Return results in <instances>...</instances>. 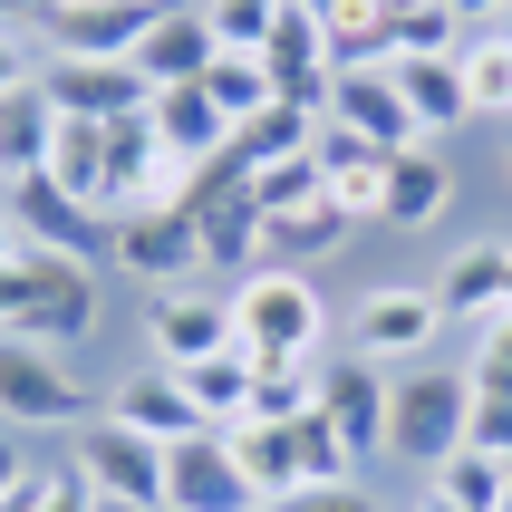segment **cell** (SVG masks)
I'll return each instance as SVG.
<instances>
[{"instance_id": "4dcf8cb0", "label": "cell", "mask_w": 512, "mask_h": 512, "mask_svg": "<svg viewBox=\"0 0 512 512\" xmlns=\"http://www.w3.org/2000/svg\"><path fill=\"white\" fill-rule=\"evenodd\" d=\"M252 203H261V223H271V213H300V203H329V174H319V155L252 165Z\"/></svg>"}, {"instance_id": "60d3db41", "label": "cell", "mask_w": 512, "mask_h": 512, "mask_svg": "<svg viewBox=\"0 0 512 512\" xmlns=\"http://www.w3.org/2000/svg\"><path fill=\"white\" fill-rule=\"evenodd\" d=\"M155 10H174V0H155Z\"/></svg>"}, {"instance_id": "277c9868", "label": "cell", "mask_w": 512, "mask_h": 512, "mask_svg": "<svg viewBox=\"0 0 512 512\" xmlns=\"http://www.w3.org/2000/svg\"><path fill=\"white\" fill-rule=\"evenodd\" d=\"M0 416H10V435H58L68 445L87 416H107V387L78 377V358H58L39 339H0Z\"/></svg>"}, {"instance_id": "6da1fadb", "label": "cell", "mask_w": 512, "mask_h": 512, "mask_svg": "<svg viewBox=\"0 0 512 512\" xmlns=\"http://www.w3.org/2000/svg\"><path fill=\"white\" fill-rule=\"evenodd\" d=\"M107 261H68V252H29L0 242V339H39L58 358H78L107 319Z\"/></svg>"}, {"instance_id": "9c48e42d", "label": "cell", "mask_w": 512, "mask_h": 512, "mask_svg": "<svg viewBox=\"0 0 512 512\" xmlns=\"http://www.w3.org/2000/svg\"><path fill=\"white\" fill-rule=\"evenodd\" d=\"M387 406H397V368H368V358H329V387H319V416L348 445L358 474L387 464Z\"/></svg>"}, {"instance_id": "30bf717a", "label": "cell", "mask_w": 512, "mask_h": 512, "mask_svg": "<svg viewBox=\"0 0 512 512\" xmlns=\"http://www.w3.org/2000/svg\"><path fill=\"white\" fill-rule=\"evenodd\" d=\"M107 271H116V281H136V290L213 281V271H203V232H194V213H126V223H116Z\"/></svg>"}, {"instance_id": "52a82bcc", "label": "cell", "mask_w": 512, "mask_h": 512, "mask_svg": "<svg viewBox=\"0 0 512 512\" xmlns=\"http://www.w3.org/2000/svg\"><path fill=\"white\" fill-rule=\"evenodd\" d=\"M145 358L155 368H203V358H223L232 339V290L223 281H174V290H145Z\"/></svg>"}, {"instance_id": "5b68a950", "label": "cell", "mask_w": 512, "mask_h": 512, "mask_svg": "<svg viewBox=\"0 0 512 512\" xmlns=\"http://www.w3.org/2000/svg\"><path fill=\"white\" fill-rule=\"evenodd\" d=\"M445 329L455 319H445L435 281H377L348 300V358H368V368H426Z\"/></svg>"}, {"instance_id": "ee69618b", "label": "cell", "mask_w": 512, "mask_h": 512, "mask_svg": "<svg viewBox=\"0 0 512 512\" xmlns=\"http://www.w3.org/2000/svg\"><path fill=\"white\" fill-rule=\"evenodd\" d=\"M503 512H512V493H503Z\"/></svg>"}, {"instance_id": "d6986e66", "label": "cell", "mask_w": 512, "mask_h": 512, "mask_svg": "<svg viewBox=\"0 0 512 512\" xmlns=\"http://www.w3.org/2000/svg\"><path fill=\"white\" fill-rule=\"evenodd\" d=\"M49 184H58V194H78L87 213H107V203H116V174H107V126H97V116H58ZM107 223H116V213H107Z\"/></svg>"}, {"instance_id": "ac0fdd59", "label": "cell", "mask_w": 512, "mask_h": 512, "mask_svg": "<svg viewBox=\"0 0 512 512\" xmlns=\"http://www.w3.org/2000/svg\"><path fill=\"white\" fill-rule=\"evenodd\" d=\"M213 58H223V49H213V20H203V0H174L165 20L145 29L136 68H145V78H155V87H194L203 68H213Z\"/></svg>"}, {"instance_id": "7c38bea8", "label": "cell", "mask_w": 512, "mask_h": 512, "mask_svg": "<svg viewBox=\"0 0 512 512\" xmlns=\"http://www.w3.org/2000/svg\"><path fill=\"white\" fill-rule=\"evenodd\" d=\"M39 87H49L58 116H97V126L155 107V78H145L136 58H39Z\"/></svg>"}, {"instance_id": "7402d4cb", "label": "cell", "mask_w": 512, "mask_h": 512, "mask_svg": "<svg viewBox=\"0 0 512 512\" xmlns=\"http://www.w3.org/2000/svg\"><path fill=\"white\" fill-rule=\"evenodd\" d=\"M155 136H165V155H184V165H203V155H223L232 136H242V126H232L223 107H213V97H203V78L194 87H155Z\"/></svg>"}, {"instance_id": "d6a6232c", "label": "cell", "mask_w": 512, "mask_h": 512, "mask_svg": "<svg viewBox=\"0 0 512 512\" xmlns=\"http://www.w3.org/2000/svg\"><path fill=\"white\" fill-rule=\"evenodd\" d=\"M464 368H474V387H512V310L493 319V329H474V348H464Z\"/></svg>"}, {"instance_id": "e575fe53", "label": "cell", "mask_w": 512, "mask_h": 512, "mask_svg": "<svg viewBox=\"0 0 512 512\" xmlns=\"http://www.w3.org/2000/svg\"><path fill=\"white\" fill-rule=\"evenodd\" d=\"M281 512H387V503H377V484H310V493H290Z\"/></svg>"}, {"instance_id": "8fae6325", "label": "cell", "mask_w": 512, "mask_h": 512, "mask_svg": "<svg viewBox=\"0 0 512 512\" xmlns=\"http://www.w3.org/2000/svg\"><path fill=\"white\" fill-rule=\"evenodd\" d=\"M165 512H261V484L242 474L232 435H184V445H165Z\"/></svg>"}, {"instance_id": "d590c367", "label": "cell", "mask_w": 512, "mask_h": 512, "mask_svg": "<svg viewBox=\"0 0 512 512\" xmlns=\"http://www.w3.org/2000/svg\"><path fill=\"white\" fill-rule=\"evenodd\" d=\"M68 10V0H0V20L20 29V39H49V20Z\"/></svg>"}, {"instance_id": "2e32d148", "label": "cell", "mask_w": 512, "mask_h": 512, "mask_svg": "<svg viewBox=\"0 0 512 512\" xmlns=\"http://www.w3.org/2000/svg\"><path fill=\"white\" fill-rule=\"evenodd\" d=\"M329 116H339V126H358L368 145H387V155L426 145V136H416V116H406L397 68H339V87H329Z\"/></svg>"}, {"instance_id": "ab89813d", "label": "cell", "mask_w": 512, "mask_h": 512, "mask_svg": "<svg viewBox=\"0 0 512 512\" xmlns=\"http://www.w3.org/2000/svg\"><path fill=\"white\" fill-rule=\"evenodd\" d=\"M503 184H512V145H503Z\"/></svg>"}, {"instance_id": "5bb4252c", "label": "cell", "mask_w": 512, "mask_h": 512, "mask_svg": "<svg viewBox=\"0 0 512 512\" xmlns=\"http://www.w3.org/2000/svg\"><path fill=\"white\" fill-rule=\"evenodd\" d=\"M107 416L116 426H136V435H155V445H184V435H213L203 426V406H194V387H184V368H126V377H107Z\"/></svg>"}, {"instance_id": "cb8c5ba5", "label": "cell", "mask_w": 512, "mask_h": 512, "mask_svg": "<svg viewBox=\"0 0 512 512\" xmlns=\"http://www.w3.org/2000/svg\"><path fill=\"white\" fill-rule=\"evenodd\" d=\"M232 455H242V474L261 484V503H290V493H310L300 426H232Z\"/></svg>"}, {"instance_id": "83f0119b", "label": "cell", "mask_w": 512, "mask_h": 512, "mask_svg": "<svg viewBox=\"0 0 512 512\" xmlns=\"http://www.w3.org/2000/svg\"><path fill=\"white\" fill-rule=\"evenodd\" d=\"M455 68H464L474 116H503V126H512V39H503V29H474V39L455 49Z\"/></svg>"}, {"instance_id": "f35d334b", "label": "cell", "mask_w": 512, "mask_h": 512, "mask_svg": "<svg viewBox=\"0 0 512 512\" xmlns=\"http://www.w3.org/2000/svg\"><path fill=\"white\" fill-rule=\"evenodd\" d=\"M377 10H387V20H397V10H406V0H377Z\"/></svg>"}, {"instance_id": "4316f807", "label": "cell", "mask_w": 512, "mask_h": 512, "mask_svg": "<svg viewBox=\"0 0 512 512\" xmlns=\"http://www.w3.org/2000/svg\"><path fill=\"white\" fill-rule=\"evenodd\" d=\"M426 493H435V503H464V512H503L512 464H503V455H484V445H464L455 464H435V474H426Z\"/></svg>"}, {"instance_id": "d4e9b609", "label": "cell", "mask_w": 512, "mask_h": 512, "mask_svg": "<svg viewBox=\"0 0 512 512\" xmlns=\"http://www.w3.org/2000/svg\"><path fill=\"white\" fill-rule=\"evenodd\" d=\"M319 29H329V58L339 68H397V20L377 0H329Z\"/></svg>"}, {"instance_id": "4fadbf2b", "label": "cell", "mask_w": 512, "mask_h": 512, "mask_svg": "<svg viewBox=\"0 0 512 512\" xmlns=\"http://www.w3.org/2000/svg\"><path fill=\"white\" fill-rule=\"evenodd\" d=\"M319 174H329V203H339L348 223H368V232H387V174H397V155L387 145H368L358 126H339V116H319Z\"/></svg>"}, {"instance_id": "b9f144b4", "label": "cell", "mask_w": 512, "mask_h": 512, "mask_svg": "<svg viewBox=\"0 0 512 512\" xmlns=\"http://www.w3.org/2000/svg\"><path fill=\"white\" fill-rule=\"evenodd\" d=\"M261 512H281V503H261Z\"/></svg>"}, {"instance_id": "1f68e13d", "label": "cell", "mask_w": 512, "mask_h": 512, "mask_svg": "<svg viewBox=\"0 0 512 512\" xmlns=\"http://www.w3.org/2000/svg\"><path fill=\"white\" fill-rule=\"evenodd\" d=\"M281 10H290V0H203V20H213V49H242V58L271 49Z\"/></svg>"}, {"instance_id": "e0dca14e", "label": "cell", "mask_w": 512, "mask_h": 512, "mask_svg": "<svg viewBox=\"0 0 512 512\" xmlns=\"http://www.w3.org/2000/svg\"><path fill=\"white\" fill-rule=\"evenodd\" d=\"M435 300H445L455 329H493V319L512 310V252L503 242H464V252L435 271Z\"/></svg>"}, {"instance_id": "8992f818", "label": "cell", "mask_w": 512, "mask_h": 512, "mask_svg": "<svg viewBox=\"0 0 512 512\" xmlns=\"http://www.w3.org/2000/svg\"><path fill=\"white\" fill-rule=\"evenodd\" d=\"M68 464L97 484L107 512H165V445H155V435L116 426V416H87V426L68 435Z\"/></svg>"}, {"instance_id": "74e56055", "label": "cell", "mask_w": 512, "mask_h": 512, "mask_svg": "<svg viewBox=\"0 0 512 512\" xmlns=\"http://www.w3.org/2000/svg\"><path fill=\"white\" fill-rule=\"evenodd\" d=\"M416 512H464V503H435V493H416Z\"/></svg>"}, {"instance_id": "836d02e7", "label": "cell", "mask_w": 512, "mask_h": 512, "mask_svg": "<svg viewBox=\"0 0 512 512\" xmlns=\"http://www.w3.org/2000/svg\"><path fill=\"white\" fill-rule=\"evenodd\" d=\"M474 377V368H464ZM474 445L512 464V387H474Z\"/></svg>"}, {"instance_id": "7a4b0ae2", "label": "cell", "mask_w": 512, "mask_h": 512, "mask_svg": "<svg viewBox=\"0 0 512 512\" xmlns=\"http://www.w3.org/2000/svg\"><path fill=\"white\" fill-rule=\"evenodd\" d=\"M232 339H242L252 368L329 358V290H319V271H271L261 261L252 281H232Z\"/></svg>"}, {"instance_id": "8d00e7d4", "label": "cell", "mask_w": 512, "mask_h": 512, "mask_svg": "<svg viewBox=\"0 0 512 512\" xmlns=\"http://www.w3.org/2000/svg\"><path fill=\"white\" fill-rule=\"evenodd\" d=\"M455 10H464V29H503L512 20V0H455Z\"/></svg>"}, {"instance_id": "7bdbcfd3", "label": "cell", "mask_w": 512, "mask_h": 512, "mask_svg": "<svg viewBox=\"0 0 512 512\" xmlns=\"http://www.w3.org/2000/svg\"><path fill=\"white\" fill-rule=\"evenodd\" d=\"M503 39H512V20H503Z\"/></svg>"}, {"instance_id": "ba28073f", "label": "cell", "mask_w": 512, "mask_h": 512, "mask_svg": "<svg viewBox=\"0 0 512 512\" xmlns=\"http://www.w3.org/2000/svg\"><path fill=\"white\" fill-rule=\"evenodd\" d=\"M10 232L0 242H29V252H68V261H107L116 252V223L107 213H87L78 194H58L49 174H10Z\"/></svg>"}, {"instance_id": "3957f363", "label": "cell", "mask_w": 512, "mask_h": 512, "mask_svg": "<svg viewBox=\"0 0 512 512\" xmlns=\"http://www.w3.org/2000/svg\"><path fill=\"white\" fill-rule=\"evenodd\" d=\"M474 445V377L464 368H397V406H387V464H406L426 484L435 464H455Z\"/></svg>"}, {"instance_id": "9a60e30c", "label": "cell", "mask_w": 512, "mask_h": 512, "mask_svg": "<svg viewBox=\"0 0 512 512\" xmlns=\"http://www.w3.org/2000/svg\"><path fill=\"white\" fill-rule=\"evenodd\" d=\"M155 20H165L155 0H68L39 49H49V58H136Z\"/></svg>"}, {"instance_id": "f546056e", "label": "cell", "mask_w": 512, "mask_h": 512, "mask_svg": "<svg viewBox=\"0 0 512 512\" xmlns=\"http://www.w3.org/2000/svg\"><path fill=\"white\" fill-rule=\"evenodd\" d=\"M474 29H464L455 0H406L397 10V58H455Z\"/></svg>"}, {"instance_id": "484cf974", "label": "cell", "mask_w": 512, "mask_h": 512, "mask_svg": "<svg viewBox=\"0 0 512 512\" xmlns=\"http://www.w3.org/2000/svg\"><path fill=\"white\" fill-rule=\"evenodd\" d=\"M319 387H329V358H281V368L252 377V426H300L319 416Z\"/></svg>"}, {"instance_id": "ffe728a7", "label": "cell", "mask_w": 512, "mask_h": 512, "mask_svg": "<svg viewBox=\"0 0 512 512\" xmlns=\"http://www.w3.org/2000/svg\"><path fill=\"white\" fill-rule=\"evenodd\" d=\"M397 87H406V116H416L426 145H445L455 126H474V97H464L455 58H397Z\"/></svg>"}, {"instance_id": "603a6c76", "label": "cell", "mask_w": 512, "mask_h": 512, "mask_svg": "<svg viewBox=\"0 0 512 512\" xmlns=\"http://www.w3.org/2000/svg\"><path fill=\"white\" fill-rule=\"evenodd\" d=\"M455 203V155L445 145H406L397 174H387V232H416Z\"/></svg>"}, {"instance_id": "f1b7e54d", "label": "cell", "mask_w": 512, "mask_h": 512, "mask_svg": "<svg viewBox=\"0 0 512 512\" xmlns=\"http://www.w3.org/2000/svg\"><path fill=\"white\" fill-rule=\"evenodd\" d=\"M203 97H213V107H223L232 126H252V116H271V107H281L271 68H261V58H242V49H223L213 68H203Z\"/></svg>"}, {"instance_id": "44dd1931", "label": "cell", "mask_w": 512, "mask_h": 512, "mask_svg": "<svg viewBox=\"0 0 512 512\" xmlns=\"http://www.w3.org/2000/svg\"><path fill=\"white\" fill-rule=\"evenodd\" d=\"M348 213L339 203H300V213H271V223H261V261H271V271H319V261L329 252H348Z\"/></svg>"}]
</instances>
